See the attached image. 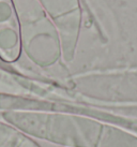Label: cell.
<instances>
[{"label":"cell","mask_w":137,"mask_h":147,"mask_svg":"<svg viewBox=\"0 0 137 147\" xmlns=\"http://www.w3.org/2000/svg\"><path fill=\"white\" fill-rule=\"evenodd\" d=\"M0 147H43L19 129L0 119Z\"/></svg>","instance_id":"1"}]
</instances>
